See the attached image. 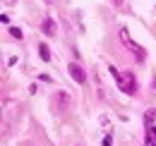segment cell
I'll list each match as a JSON object with an SVG mask.
<instances>
[{
    "instance_id": "obj_11",
    "label": "cell",
    "mask_w": 156,
    "mask_h": 146,
    "mask_svg": "<svg viewBox=\"0 0 156 146\" xmlns=\"http://www.w3.org/2000/svg\"><path fill=\"white\" fill-rule=\"evenodd\" d=\"M43 2H51V0H43Z\"/></svg>"
},
{
    "instance_id": "obj_2",
    "label": "cell",
    "mask_w": 156,
    "mask_h": 146,
    "mask_svg": "<svg viewBox=\"0 0 156 146\" xmlns=\"http://www.w3.org/2000/svg\"><path fill=\"white\" fill-rule=\"evenodd\" d=\"M144 144L156 146V108L147 110L144 115Z\"/></svg>"
},
{
    "instance_id": "obj_6",
    "label": "cell",
    "mask_w": 156,
    "mask_h": 146,
    "mask_svg": "<svg viewBox=\"0 0 156 146\" xmlns=\"http://www.w3.org/2000/svg\"><path fill=\"white\" fill-rule=\"evenodd\" d=\"M41 31H43V36H55V31H58V24H55V19L43 17V22H41Z\"/></svg>"
},
{
    "instance_id": "obj_9",
    "label": "cell",
    "mask_w": 156,
    "mask_h": 146,
    "mask_svg": "<svg viewBox=\"0 0 156 146\" xmlns=\"http://www.w3.org/2000/svg\"><path fill=\"white\" fill-rule=\"evenodd\" d=\"M103 146H113V137H111V134L103 137Z\"/></svg>"
},
{
    "instance_id": "obj_4",
    "label": "cell",
    "mask_w": 156,
    "mask_h": 146,
    "mask_svg": "<svg viewBox=\"0 0 156 146\" xmlns=\"http://www.w3.org/2000/svg\"><path fill=\"white\" fill-rule=\"evenodd\" d=\"M51 108L55 110V113H65V110L70 108V93L67 91H55L51 96Z\"/></svg>"
},
{
    "instance_id": "obj_1",
    "label": "cell",
    "mask_w": 156,
    "mask_h": 146,
    "mask_svg": "<svg viewBox=\"0 0 156 146\" xmlns=\"http://www.w3.org/2000/svg\"><path fill=\"white\" fill-rule=\"evenodd\" d=\"M108 72L113 74V79L118 82V89H120L122 93H127V96L137 93V79H135V74H132V72H118L113 65L108 67Z\"/></svg>"
},
{
    "instance_id": "obj_7",
    "label": "cell",
    "mask_w": 156,
    "mask_h": 146,
    "mask_svg": "<svg viewBox=\"0 0 156 146\" xmlns=\"http://www.w3.org/2000/svg\"><path fill=\"white\" fill-rule=\"evenodd\" d=\"M39 53H41V60H43V62H51V53H48V46H46V43L39 46Z\"/></svg>"
},
{
    "instance_id": "obj_3",
    "label": "cell",
    "mask_w": 156,
    "mask_h": 146,
    "mask_svg": "<svg viewBox=\"0 0 156 146\" xmlns=\"http://www.w3.org/2000/svg\"><path fill=\"white\" fill-rule=\"evenodd\" d=\"M118 38H120V43H122L125 48H130V50L135 53V60H137V62H142V60H144V48L130 38V31H127V29H120V31H118Z\"/></svg>"
},
{
    "instance_id": "obj_5",
    "label": "cell",
    "mask_w": 156,
    "mask_h": 146,
    "mask_svg": "<svg viewBox=\"0 0 156 146\" xmlns=\"http://www.w3.org/2000/svg\"><path fill=\"white\" fill-rule=\"evenodd\" d=\"M67 72H70V77H72L77 84H87V72L79 67L77 62H70V65H67Z\"/></svg>"
},
{
    "instance_id": "obj_8",
    "label": "cell",
    "mask_w": 156,
    "mask_h": 146,
    "mask_svg": "<svg viewBox=\"0 0 156 146\" xmlns=\"http://www.w3.org/2000/svg\"><path fill=\"white\" fill-rule=\"evenodd\" d=\"M10 34H12L15 41H22V36H24V34H22V29H17V26H10Z\"/></svg>"
},
{
    "instance_id": "obj_10",
    "label": "cell",
    "mask_w": 156,
    "mask_h": 146,
    "mask_svg": "<svg viewBox=\"0 0 156 146\" xmlns=\"http://www.w3.org/2000/svg\"><path fill=\"white\" fill-rule=\"evenodd\" d=\"M154 89H156V79H154Z\"/></svg>"
}]
</instances>
